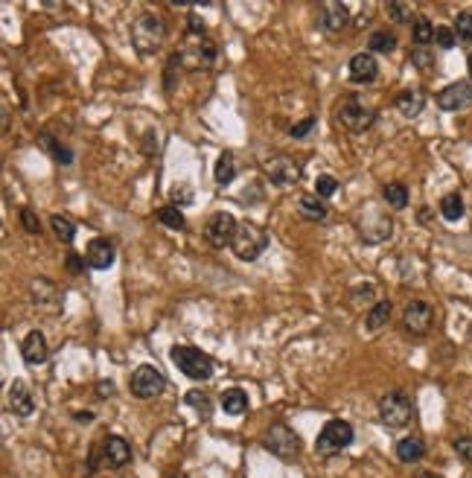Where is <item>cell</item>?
<instances>
[{
    "instance_id": "obj_36",
    "label": "cell",
    "mask_w": 472,
    "mask_h": 478,
    "mask_svg": "<svg viewBox=\"0 0 472 478\" xmlns=\"http://www.w3.org/2000/svg\"><path fill=\"white\" fill-rule=\"evenodd\" d=\"M435 41H437L440 50H452V47L458 44V35H455V30H449V27H437V30H435Z\"/></svg>"
},
{
    "instance_id": "obj_43",
    "label": "cell",
    "mask_w": 472,
    "mask_h": 478,
    "mask_svg": "<svg viewBox=\"0 0 472 478\" xmlns=\"http://www.w3.org/2000/svg\"><path fill=\"white\" fill-rule=\"evenodd\" d=\"M85 262H88V260H79L73 251L67 254V269H70V274H82V272H85Z\"/></svg>"
},
{
    "instance_id": "obj_35",
    "label": "cell",
    "mask_w": 472,
    "mask_h": 478,
    "mask_svg": "<svg viewBox=\"0 0 472 478\" xmlns=\"http://www.w3.org/2000/svg\"><path fill=\"white\" fill-rule=\"evenodd\" d=\"M336 190H338V181L333 175H318V181H315V196L318 199H329Z\"/></svg>"
},
{
    "instance_id": "obj_33",
    "label": "cell",
    "mask_w": 472,
    "mask_h": 478,
    "mask_svg": "<svg viewBox=\"0 0 472 478\" xmlns=\"http://www.w3.org/2000/svg\"><path fill=\"white\" fill-rule=\"evenodd\" d=\"M455 35L458 41H472V12H461L455 18Z\"/></svg>"
},
{
    "instance_id": "obj_51",
    "label": "cell",
    "mask_w": 472,
    "mask_h": 478,
    "mask_svg": "<svg viewBox=\"0 0 472 478\" xmlns=\"http://www.w3.org/2000/svg\"><path fill=\"white\" fill-rule=\"evenodd\" d=\"M167 478H175V475H167ZM178 478H181V475H178Z\"/></svg>"
},
{
    "instance_id": "obj_46",
    "label": "cell",
    "mask_w": 472,
    "mask_h": 478,
    "mask_svg": "<svg viewBox=\"0 0 472 478\" xmlns=\"http://www.w3.org/2000/svg\"><path fill=\"white\" fill-rule=\"evenodd\" d=\"M97 388H100V397H111L114 394V382H100Z\"/></svg>"
},
{
    "instance_id": "obj_5",
    "label": "cell",
    "mask_w": 472,
    "mask_h": 478,
    "mask_svg": "<svg viewBox=\"0 0 472 478\" xmlns=\"http://www.w3.org/2000/svg\"><path fill=\"white\" fill-rule=\"evenodd\" d=\"M411 414H414V405L406 391H388L379 400V420L388 429H403L411 420Z\"/></svg>"
},
{
    "instance_id": "obj_20",
    "label": "cell",
    "mask_w": 472,
    "mask_h": 478,
    "mask_svg": "<svg viewBox=\"0 0 472 478\" xmlns=\"http://www.w3.org/2000/svg\"><path fill=\"white\" fill-rule=\"evenodd\" d=\"M423 105H426V93H423V88H406L396 97V111L406 114V117H417L423 111Z\"/></svg>"
},
{
    "instance_id": "obj_16",
    "label": "cell",
    "mask_w": 472,
    "mask_h": 478,
    "mask_svg": "<svg viewBox=\"0 0 472 478\" xmlns=\"http://www.w3.org/2000/svg\"><path fill=\"white\" fill-rule=\"evenodd\" d=\"M9 409L18 414V417H30L35 412V400H33V391L23 379H15L9 385Z\"/></svg>"
},
{
    "instance_id": "obj_49",
    "label": "cell",
    "mask_w": 472,
    "mask_h": 478,
    "mask_svg": "<svg viewBox=\"0 0 472 478\" xmlns=\"http://www.w3.org/2000/svg\"><path fill=\"white\" fill-rule=\"evenodd\" d=\"M417 478H440V475H435V472H417Z\"/></svg>"
},
{
    "instance_id": "obj_30",
    "label": "cell",
    "mask_w": 472,
    "mask_h": 478,
    "mask_svg": "<svg viewBox=\"0 0 472 478\" xmlns=\"http://www.w3.org/2000/svg\"><path fill=\"white\" fill-rule=\"evenodd\" d=\"M367 47H370V53H385V56H388V53L396 50V38H394L391 33L379 30V33H373V35H370Z\"/></svg>"
},
{
    "instance_id": "obj_8",
    "label": "cell",
    "mask_w": 472,
    "mask_h": 478,
    "mask_svg": "<svg viewBox=\"0 0 472 478\" xmlns=\"http://www.w3.org/2000/svg\"><path fill=\"white\" fill-rule=\"evenodd\" d=\"M129 388H131V394H134L137 400H152V397H158L163 388H167V379H163V373H160L158 368L140 365V368L131 373V379H129Z\"/></svg>"
},
{
    "instance_id": "obj_7",
    "label": "cell",
    "mask_w": 472,
    "mask_h": 478,
    "mask_svg": "<svg viewBox=\"0 0 472 478\" xmlns=\"http://www.w3.org/2000/svg\"><path fill=\"white\" fill-rule=\"evenodd\" d=\"M373 119H376V111H370L356 93H350V97H344L338 103V123L350 132H365L373 126Z\"/></svg>"
},
{
    "instance_id": "obj_29",
    "label": "cell",
    "mask_w": 472,
    "mask_h": 478,
    "mask_svg": "<svg viewBox=\"0 0 472 478\" xmlns=\"http://www.w3.org/2000/svg\"><path fill=\"white\" fill-rule=\"evenodd\" d=\"M435 30H437V27H432V21H429V18H414L411 35H414L417 47H426L429 41H435Z\"/></svg>"
},
{
    "instance_id": "obj_41",
    "label": "cell",
    "mask_w": 472,
    "mask_h": 478,
    "mask_svg": "<svg viewBox=\"0 0 472 478\" xmlns=\"http://www.w3.org/2000/svg\"><path fill=\"white\" fill-rule=\"evenodd\" d=\"M20 225H23V231H27V233H38V231H41L38 216H35L30 207H23V210H20Z\"/></svg>"
},
{
    "instance_id": "obj_10",
    "label": "cell",
    "mask_w": 472,
    "mask_h": 478,
    "mask_svg": "<svg viewBox=\"0 0 472 478\" xmlns=\"http://www.w3.org/2000/svg\"><path fill=\"white\" fill-rule=\"evenodd\" d=\"M266 175L277 184V187H289V184H297L300 181V163L289 155H277L271 161H266Z\"/></svg>"
},
{
    "instance_id": "obj_21",
    "label": "cell",
    "mask_w": 472,
    "mask_h": 478,
    "mask_svg": "<svg viewBox=\"0 0 472 478\" xmlns=\"http://www.w3.org/2000/svg\"><path fill=\"white\" fill-rule=\"evenodd\" d=\"M38 146H41L44 152H50L53 161L61 163V166H70V163H73V152H70L67 146H61V143H59L50 132H41V134H38Z\"/></svg>"
},
{
    "instance_id": "obj_27",
    "label": "cell",
    "mask_w": 472,
    "mask_h": 478,
    "mask_svg": "<svg viewBox=\"0 0 472 478\" xmlns=\"http://www.w3.org/2000/svg\"><path fill=\"white\" fill-rule=\"evenodd\" d=\"M233 178H236V161H233L230 152H222L219 161H216V184L228 187Z\"/></svg>"
},
{
    "instance_id": "obj_31",
    "label": "cell",
    "mask_w": 472,
    "mask_h": 478,
    "mask_svg": "<svg viewBox=\"0 0 472 478\" xmlns=\"http://www.w3.org/2000/svg\"><path fill=\"white\" fill-rule=\"evenodd\" d=\"M388 318H391V303H388V301H379V303L370 309V315H367V330H370V332L382 330V327L388 324Z\"/></svg>"
},
{
    "instance_id": "obj_9",
    "label": "cell",
    "mask_w": 472,
    "mask_h": 478,
    "mask_svg": "<svg viewBox=\"0 0 472 478\" xmlns=\"http://www.w3.org/2000/svg\"><path fill=\"white\" fill-rule=\"evenodd\" d=\"M236 219L230 216V213H213V216L207 219V228H204V236H207V243L210 245H216V248H225L233 243V236H236Z\"/></svg>"
},
{
    "instance_id": "obj_6",
    "label": "cell",
    "mask_w": 472,
    "mask_h": 478,
    "mask_svg": "<svg viewBox=\"0 0 472 478\" xmlns=\"http://www.w3.org/2000/svg\"><path fill=\"white\" fill-rule=\"evenodd\" d=\"M350 443H353V426L347 420H329L318 432L315 449L321 452V455H338V452H344Z\"/></svg>"
},
{
    "instance_id": "obj_45",
    "label": "cell",
    "mask_w": 472,
    "mask_h": 478,
    "mask_svg": "<svg viewBox=\"0 0 472 478\" xmlns=\"http://www.w3.org/2000/svg\"><path fill=\"white\" fill-rule=\"evenodd\" d=\"M353 295H356V301H362V295H365V301H370L373 298V286H359Z\"/></svg>"
},
{
    "instance_id": "obj_15",
    "label": "cell",
    "mask_w": 472,
    "mask_h": 478,
    "mask_svg": "<svg viewBox=\"0 0 472 478\" xmlns=\"http://www.w3.org/2000/svg\"><path fill=\"white\" fill-rule=\"evenodd\" d=\"M350 79L359 85H370L376 76H379V64H376L373 53H356L350 59Z\"/></svg>"
},
{
    "instance_id": "obj_12",
    "label": "cell",
    "mask_w": 472,
    "mask_h": 478,
    "mask_svg": "<svg viewBox=\"0 0 472 478\" xmlns=\"http://www.w3.org/2000/svg\"><path fill=\"white\" fill-rule=\"evenodd\" d=\"M131 461V446L120 435H105L102 441V464L111 470H120Z\"/></svg>"
},
{
    "instance_id": "obj_18",
    "label": "cell",
    "mask_w": 472,
    "mask_h": 478,
    "mask_svg": "<svg viewBox=\"0 0 472 478\" xmlns=\"http://www.w3.org/2000/svg\"><path fill=\"white\" fill-rule=\"evenodd\" d=\"M20 356H23V362H27V365H44V362H47V356H50V347H47V339H44V332H41V330H33L30 336L23 339Z\"/></svg>"
},
{
    "instance_id": "obj_13",
    "label": "cell",
    "mask_w": 472,
    "mask_h": 478,
    "mask_svg": "<svg viewBox=\"0 0 472 478\" xmlns=\"http://www.w3.org/2000/svg\"><path fill=\"white\" fill-rule=\"evenodd\" d=\"M472 103V85L469 82H452L449 88H443L437 93V105L443 111H461Z\"/></svg>"
},
{
    "instance_id": "obj_19",
    "label": "cell",
    "mask_w": 472,
    "mask_h": 478,
    "mask_svg": "<svg viewBox=\"0 0 472 478\" xmlns=\"http://www.w3.org/2000/svg\"><path fill=\"white\" fill-rule=\"evenodd\" d=\"M181 62L187 64V67H210V64H213L216 62V47L213 44H210V41H204V38H199L193 47H190V50H184L181 53Z\"/></svg>"
},
{
    "instance_id": "obj_32",
    "label": "cell",
    "mask_w": 472,
    "mask_h": 478,
    "mask_svg": "<svg viewBox=\"0 0 472 478\" xmlns=\"http://www.w3.org/2000/svg\"><path fill=\"white\" fill-rule=\"evenodd\" d=\"M50 228H53V233L61 239L64 245H70V243H73V239H76V225L70 222V219H64V216H59V213H56V216L50 219Z\"/></svg>"
},
{
    "instance_id": "obj_40",
    "label": "cell",
    "mask_w": 472,
    "mask_h": 478,
    "mask_svg": "<svg viewBox=\"0 0 472 478\" xmlns=\"http://www.w3.org/2000/svg\"><path fill=\"white\" fill-rule=\"evenodd\" d=\"M388 15L396 21V23H403L411 18V6L408 4H399V0H394V4H388Z\"/></svg>"
},
{
    "instance_id": "obj_2",
    "label": "cell",
    "mask_w": 472,
    "mask_h": 478,
    "mask_svg": "<svg viewBox=\"0 0 472 478\" xmlns=\"http://www.w3.org/2000/svg\"><path fill=\"white\" fill-rule=\"evenodd\" d=\"M170 358L181 368L184 376H190L196 382H207L210 376H213V358H210L207 353H201L199 347H190V344H175Z\"/></svg>"
},
{
    "instance_id": "obj_47",
    "label": "cell",
    "mask_w": 472,
    "mask_h": 478,
    "mask_svg": "<svg viewBox=\"0 0 472 478\" xmlns=\"http://www.w3.org/2000/svg\"><path fill=\"white\" fill-rule=\"evenodd\" d=\"M172 199H175V202H190L193 196H190V190H181V193L175 190V193H172Z\"/></svg>"
},
{
    "instance_id": "obj_42",
    "label": "cell",
    "mask_w": 472,
    "mask_h": 478,
    "mask_svg": "<svg viewBox=\"0 0 472 478\" xmlns=\"http://www.w3.org/2000/svg\"><path fill=\"white\" fill-rule=\"evenodd\" d=\"M455 452L466 464H472V438H455Z\"/></svg>"
},
{
    "instance_id": "obj_3",
    "label": "cell",
    "mask_w": 472,
    "mask_h": 478,
    "mask_svg": "<svg viewBox=\"0 0 472 478\" xmlns=\"http://www.w3.org/2000/svg\"><path fill=\"white\" fill-rule=\"evenodd\" d=\"M230 248L242 262H254V260H259V254L269 248V233L259 225H254V222H242L240 228H236V236H233Z\"/></svg>"
},
{
    "instance_id": "obj_26",
    "label": "cell",
    "mask_w": 472,
    "mask_h": 478,
    "mask_svg": "<svg viewBox=\"0 0 472 478\" xmlns=\"http://www.w3.org/2000/svg\"><path fill=\"white\" fill-rule=\"evenodd\" d=\"M440 216L446 222H458L464 216V199L458 193H449V196H443L440 199Z\"/></svg>"
},
{
    "instance_id": "obj_22",
    "label": "cell",
    "mask_w": 472,
    "mask_h": 478,
    "mask_svg": "<svg viewBox=\"0 0 472 478\" xmlns=\"http://www.w3.org/2000/svg\"><path fill=\"white\" fill-rule=\"evenodd\" d=\"M222 409H225V414H230V417H242V414L248 412V394H245L242 388H228V391L222 394Z\"/></svg>"
},
{
    "instance_id": "obj_17",
    "label": "cell",
    "mask_w": 472,
    "mask_h": 478,
    "mask_svg": "<svg viewBox=\"0 0 472 478\" xmlns=\"http://www.w3.org/2000/svg\"><path fill=\"white\" fill-rule=\"evenodd\" d=\"M85 260H88V266H90V269L105 272V269L114 266L117 251H114V245L108 243V239H93V243L88 245V251H85Z\"/></svg>"
},
{
    "instance_id": "obj_28",
    "label": "cell",
    "mask_w": 472,
    "mask_h": 478,
    "mask_svg": "<svg viewBox=\"0 0 472 478\" xmlns=\"http://www.w3.org/2000/svg\"><path fill=\"white\" fill-rule=\"evenodd\" d=\"M382 196H385V202H388L394 210H403V207L408 204V190H406V184H399V181H394V184H385Z\"/></svg>"
},
{
    "instance_id": "obj_37",
    "label": "cell",
    "mask_w": 472,
    "mask_h": 478,
    "mask_svg": "<svg viewBox=\"0 0 472 478\" xmlns=\"http://www.w3.org/2000/svg\"><path fill=\"white\" fill-rule=\"evenodd\" d=\"M411 64L420 67V70H426V67L435 64V53L426 50V47H414V50H411Z\"/></svg>"
},
{
    "instance_id": "obj_4",
    "label": "cell",
    "mask_w": 472,
    "mask_h": 478,
    "mask_svg": "<svg viewBox=\"0 0 472 478\" xmlns=\"http://www.w3.org/2000/svg\"><path fill=\"white\" fill-rule=\"evenodd\" d=\"M263 446L271 452V455H277L280 461H292V458L300 455V438L286 423H274L263 438Z\"/></svg>"
},
{
    "instance_id": "obj_1",
    "label": "cell",
    "mask_w": 472,
    "mask_h": 478,
    "mask_svg": "<svg viewBox=\"0 0 472 478\" xmlns=\"http://www.w3.org/2000/svg\"><path fill=\"white\" fill-rule=\"evenodd\" d=\"M167 38V23L155 12H140L131 23V44L140 53H155Z\"/></svg>"
},
{
    "instance_id": "obj_39",
    "label": "cell",
    "mask_w": 472,
    "mask_h": 478,
    "mask_svg": "<svg viewBox=\"0 0 472 478\" xmlns=\"http://www.w3.org/2000/svg\"><path fill=\"white\" fill-rule=\"evenodd\" d=\"M187 405H193V409H199V412H201V417H207V414H210V397H207L204 391H190V394H187Z\"/></svg>"
},
{
    "instance_id": "obj_11",
    "label": "cell",
    "mask_w": 472,
    "mask_h": 478,
    "mask_svg": "<svg viewBox=\"0 0 472 478\" xmlns=\"http://www.w3.org/2000/svg\"><path fill=\"white\" fill-rule=\"evenodd\" d=\"M432 321H435L432 306L423 303V301H411L403 313V324H406L408 332H414V336H426V332L432 330Z\"/></svg>"
},
{
    "instance_id": "obj_44",
    "label": "cell",
    "mask_w": 472,
    "mask_h": 478,
    "mask_svg": "<svg viewBox=\"0 0 472 478\" xmlns=\"http://www.w3.org/2000/svg\"><path fill=\"white\" fill-rule=\"evenodd\" d=\"M187 30H190L193 35H199V38H201V33H204V21H201V18L193 12L190 18H187Z\"/></svg>"
},
{
    "instance_id": "obj_25",
    "label": "cell",
    "mask_w": 472,
    "mask_h": 478,
    "mask_svg": "<svg viewBox=\"0 0 472 478\" xmlns=\"http://www.w3.org/2000/svg\"><path fill=\"white\" fill-rule=\"evenodd\" d=\"M158 222L163 225V228H170V231H184V225H187V219H184V213L178 210V204H163V207H158Z\"/></svg>"
},
{
    "instance_id": "obj_14",
    "label": "cell",
    "mask_w": 472,
    "mask_h": 478,
    "mask_svg": "<svg viewBox=\"0 0 472 478\" xmlns=\"http://www.w3.org/2000/svg\"><path fill=\"white\" fill-rule=\"evenodd\" d=\"M318 23L326 30V33H341L347 30V23H350V9L344 4H321L318 9Z\"/></svg>"
},
{
    "instance_id": "obj_24",
    "label": "cell",
    "mask_w": 472,
    "mask_h": 478,
    "mask_svg": "<svg viewBox=\"0 0 472 478\" xmlns=\"http://www.w3.org/2000/svg\"><path fill=\"white\" fill-rule=\"evenodd\" d=\"M297 213L309 222H324L326 219V204H321L318 196H303L300 204H297Z\"/></svg>"
},
{
    "instance_id": "obj_34",
    "label": "cell",
    "mask_w": 472,
    "mask_h": 478,
    "mask_svg": "<svg viewBox=\"0 0 472 478\" xmlns=\"http://www.w3.org/2000/svg\"><path fill=\"white\" fill-rule=\"evenodd\" d=\"M315 126H318V119H315V117H306V119H300V123H295V126L289 129V137H292V140H303V137H309V134L315 132Z\"/></svg>"
},
{
    "instance_id": "obj_48",
    "label": "cell",
    "mask_w": 472,
    "mask_h": 478,
    "mask_svg": "<svg viewBox=\"0 0 472 478\" xmlns=\"http://www.w3.org/2000/svg\"><path fill=\"white\" fill-rule=\"evenodd\" d=\"M76 420H79V423H90V420H93V414H90V412H79V414H76Z\"/></svg>"
},
{
    "instance_id": "obj_50",
    "label": "cell",
    "mask_w": 472,
    "mask_h": 478,
    "mask_svg": "<svg viewBox=\"0 0 472 478\" xmlns=\"http://www.w3.org/2000/svg\"><path fill=\"white\" fill-rule=\"evenodd\" d=\"M466 62H469V85H472V53H469V59H466Z\"/></svg>"
},
{
    "instance_id": "obj_23",
    "label": "cell",
    "mask_w": 472,
    "mask_h": 478,
    "mask_svg": "<svg viewBox=\"0 0 472 478\" xmlns=\"http://www.w3.org/2000/svg\"><path fill=\"white\" fill-rule=\"evenodd\" d=\"M423 455H426V443H423L420 438H403L396 443V458L399 461L411 464V461H420Z\"/></svg>"
},
{
    "instance_id": "obj_38",
    "label": "cell",
    "mask_w": 472,
    "mask_h": 478,
    "mask_svg": "<svg viewBox=\"0 0 472 478\" xmlns=\"http://www.w3.org/2000/svg\"><path fill=\"white\" fill-rule=\"evenodd\" d=\"M181 53H172L170 56V62H167V79H163V88H167V91H175V74H178V70H181Z\"/></svg>"
}]
</instances>
